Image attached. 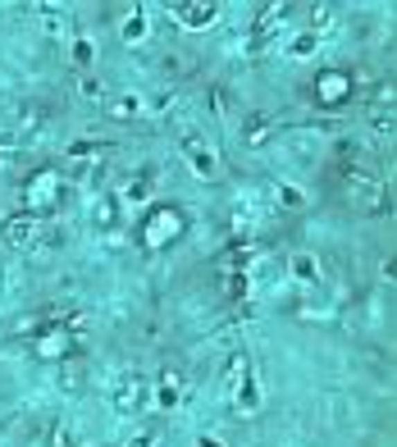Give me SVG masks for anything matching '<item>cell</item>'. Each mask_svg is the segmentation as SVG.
<instances>
[{"label": "cell", "mask_w": 397, "mask_h": 447, "mask_svg": "<svg viewBox=\"0 0 397 447\" xmlns=\"http://www.w3.org/2000/svg\"><path fill=\"white\" fill-rule=\"evenodd\" d=\"M155 402L165 406V411H174V406H178V388H174V383H160V393H155Z\"/></svg>", "instance_id": "obj_12"}, {"label": "cell", "mask_w": 397, "mask_h": 447, "mask_svg": "<svg viewBox=\"0 0 397 447\" xmlns=\"http://www.w3.org/2000/svg\"><path fill=\"white\" fill-rule=\"evenodd\" d=\"M64 242H69L64 224H37V242H33V251H37V256H46V251H60Z\"/></svg>", "instance_id": "obj_3"}, {"label": "cell", "mask_w": 397, "mask_h": 447, "mask_svg": "<svg viewBox=\"0 0 397 447\" xmlns=\"http://www.w3.org/2000/svg\"><path fill=\"white\" fill-rule=\"evenodd\" d=\"M137 402H142V383H137V379H123L119 388H114V411L128 415V411H137Z\"/></svg>", "instance_id": "obj_4"}, {"label": "cell", "mask_w": 397, "mask_h": 447, "mask_svg": "<svg viewBox=\"0 0 397 447\" xmlns=\"http://www.w3.org/2000/svg\"><path fill=\"white\" fill-rule=\"evenodd\" d=\"M315 51H320V37H315V33H306V37L292 42V55H297V60H301V55H315Z\"/></svg>", "instance_id": "obj_10"}, {"label": "cell", "mask_w": 397, "mask_h": 447, "mask_svg": "<svg viewBox=\"0 0 397 447\" xmlns=\"http://www.w3.org/2000/svg\"><path fill=\"white\" fill-rule=\"evenodd\" d=\"M270 137V114H247L242 119V142L247 146H261Z\"/></svg>", "instance_id": "obj_5"}, {"label": "cell", "mask_w": 397, "mask_h": 447, "mask_svg": "<svg viewBox=\"0 0 397 447\" xmlns=\"http://www.w3.org/2000/svg\"><path fill=\"white\" fill-rule=\"evenodd\" d=\"M292 279H301V283L320 279V265H315V256H292Z\"/></svg>", "instance_id": "obj_8"}, {"label": "cell", "mask_w": 397, "mask_h": 447, "mask_svg": "<svg viewBox=\"0 0 397 447\" xmlns=\"http://www.w3.org/2000/svg\"><path fill=\"white\" fill-rule=\"evenodd\" d=\"M279 201H283V206H301V192L297 187H279Z\"/></svg>", "instance_id": "obj_16"}, {"label": "cell", "mask_w": 397, "mask_h": 447, "mask_svg": "<svg viewBox=\"0 0 397 447\" xmlns=\"http://www.w3.org/2000/svg\"><path fill=\"white\" fill-rule=\"evenodd\" d=\"M0 160H5V151H0Z\"/></svg>", "instance_id": "obj_19"}, {"label": "cell", "mask_w": 397, "mask_h": 447, "mask_svg": "<svg viewBox=\"0 0 397 447\" xmlns=\"http://www.w3.org/2000/svg\"><path fill=\"white\" fill-rule=\"evenodd\" d=\"M137 109H142V100H137V96H119V100L110 105V119L128 123V119H137Z\"/></svg>", "instance_id": "obj_7"}, {"label": "cell", "mask_w": 397, "mask_h": 447, "mask_svg": "<svg viewBox=\"0 0 397 447\" xmlns=\"http://www.w3.org/2000/svg\"><path fill=\"white\" fill-rule=\"evenodd\" d=\"M178 10V23H188V28H206V23H215V14H220V5H201V0H188V5H174Z\"/></svg>", "instance_id": "obj_2"}, {"label": "cell", "mask_w": 397, "mask_h": 447, "mask_svg": "<svg viewBox=\"0 0 397 447\" xmlns=\"http://www.w3.org/2000/svg\"><path fill=\"white\" fill-rule=\"evenodd\" d=\"M73 60H78V64H91V42H87V37H78V42H73Z\"/></svg>", "instance_id": "obj_13"}, {"label": "cell", "mask_w": 397, "mask_h": 447, "mask_svg": "<svg viewBox=\"0 0 397 447\" xmlns=\"http://www.w3.org/2000/svg\"><path fill=\"white\" fill-rule=\"evenodd\" d=\"M0 242H5V251H14V256L33 251V242H37V215H10L5 224H0Z\"/></svg>", "instance_id": "obj_1"}, {"label": "cell", "mask_w": 397, "mask_h": 447, "mask_svg": "<svg viewBox=\"0 0 397 447\" xmlns=\"http://www.w3.org/2000/svg\"><path fill=\"white\" fill-rule=\"evenodd\" d=\"M197 447H220V443H215V438H201V443Z\"/></svg>", "instance_id": "obj_18"}, {"label": "cell", "mask_w": 397, "mask_h": 447, "mask_svg": "<svg viewBox=\"0 0 397 447\" xmlns=\"http://www.w3.org/2000/svg\"><path fill=\"white\" fill-rule=\"evenodd\" d=\"M310 23H315V37H320L324 28H329V23H333V5H315V14H310Z\"/></svg>", "instance_id": "obj_11"}, {"label": "cell", "mask_w": 397, "mask_h": 447, "mask_svg": "<svg viewBox=\"0 0 397 447\" xmlns=\"http://www.w3.org/2000/svg\"><path fill=\"white\" fill-rule=\"evenodd\" d=\"M142 33H146V23H142V19H128V23H123V42H137Z\"/></svg>", "instance_id": "obj_14"}, {"label": "cell", "mask_w": 397, "mask_h": 447, "mask_svg": "<svg viewBox=\"0 0 397 447\" xmlns=\"http://www.w3.org/2000/svg\"><path fill=\"white\" fill-rule=\"evenodd\" d=\"M128 447H151V434H142V438H132Z\"/></svg>", "instance_id": "obj_17"}, {"label": "cell", "mask_w": 397, "mask_h": 447, "mask_svg": "<svg viewBox=\"0 0 397 447\" xmlns=\"http://www.w3.org/2000/svg\"><path fill=\"white\" fill-rule=\"evenodd\" d=\"M100 91H105V87H100V78H82V96H87V100H96Z\"/></svg>", "instance_id": "obj_15"}, {"label": "cell", "mask_w": 397, "mask_h": 447, "mask_svg": "<svg viewBox=\"0 0 397 447\" xmlns=\"http://www.w3.org/2000/svg\"><path fill=\"white\" fill-rule=\"evenodd\" d=\"M188 155H192V169H197L201 178H210V174H215V155H210L206 146H197V151H188Z\"/></svg>", "instance_id": "obj_9"}, {"label": "cell", "mask_w": 397, "mask_h": 447, "mask_svg": "<svg viewBox=\"0 0 397 447\" xmlns=\"http://www.w3.org/2000/svg\"><path fill=\"white\" fill-rule=\"evenodd\" d=\"M151 169H142V174H137V178H128V183H123V201H132V206H137V201H146V197H151Z\"/></svg>", "instance_id": "obj_6"}]
</instances>
